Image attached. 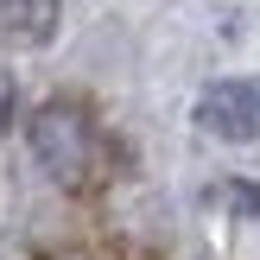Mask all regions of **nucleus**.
Here are the masks:
<instances>
[{
    "instance_id": "f257e3e1",
    "label": "nucleus",
    "mask_w": 260,
    "mask_h": 260,
    "mask_svg": "<svg viewBox=\"0 0 260 260\" xmlns=\"http://www.w3.org/2000/svg\"><path fill=\"white\" fill-rule=\"evenodd\" d=\"M25 146H32L38 172L51 178L57 190L83 197L108 178L114 146H108V127L95 121V108L76 95H45L32 114H25Z\"/></svg>"
},
{
    "instance_id": "f03ea898",
    "label": "nucleus",
    "mask_w": 260,
    "mask_h": 260,
    "mask_svg": "<svg viewBox=\"0 0 260 260\" xmlns=\"http://www.w3.org/2000/svg\"><path fill=\"white\" fill-rule=\"evenodd\" d=\"M197 127L222 146H248L260 140V83L254 76H222L197 95Z\"/></svg>"
},
{
    "instance_id": "7ed1b4c3",
    "label": "nucleus",
    "mask_w": 260,
    "mask_h": 260,
    "mask_svg": "<svg viewBox=\"0 0 260 260\" xmlns=\"http://www.w3.org/2000/svg\"><path fill=\"white\" fill-rule=\"evenodd\" d=\"M63 25V0H0V51H45Z\"/></svg>"
},
{
    "instance_id": "20e7f679",
    "label": "nucleus",
    "mask_w": 260,
    "mask_h": 260,
    "mask_svg": "<svg viewBox=\"0 0 260 260\" xmlns=\"http://www.w3.org/2000/svg\"><path fill=\"white\" fill-rule=\"evenodd\" d=\"M210 210L260 216V184H248V178H216V184H210Z\"/></svg>"
},
{
    "instance_id": "39448f33",
    "label": "nucleus",
    "mask_w": 260,
    "mask_h": 260,
    "mask_svg": "<svg viewBox=\"0 0 260 260\" xmlns=\"http://www.w3.org/2000/svg\"><path fill=\"white\" fill-rule=\"evenodd\" d=\"M13 108H19V83H13V70L0 63V127H13Z\"/></svg>"
},
{
    "instance_id": "423d86ee",
    "label": "nucleus",
    "mask_w": 260,
    "mask_h": 260,
    "mask_svg": "<svg viewBox=\"0 0 260 260\" xmlns=\"http://www.w3.org/2000/svg\"><path fill=\"white\" fill-rule=\"evenodd\" d=\"M57 260H102V254H57Z\"/></svg>"
}]
</instances>
